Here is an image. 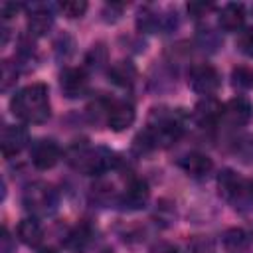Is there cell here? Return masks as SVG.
I'll list each match as a JSON object with an SVG mask.
<instances>
[{
	"instance_id": "1",
	"label": "cell",
	"mask_w": 253,
	"mask_h": 253,
	"mask_svg": "<svg viewBox=\"0 0 253 253\" xmlns=\"http://www.w3.org/2000/svg\"><path fill=\"white\" fill-rule=\"evenodd\" d=\"M12 113L30 125H42L49 119V97H47V87L43 83H32L18 91L10 103Z\"/></svg>"
},
{
	"instance_id": "2",
	"label": "cell",
	"mask_w": 253,
	"mask_h": 253,
	"mask_svg": "<svg viewBox=\"0 0 253 253\" xmlns=\"http://www.w3.org/2000/svg\"><path fill=\"white\" fill-rule=\"evenodd\" d=\"M219 196L241 213L253 211V180L239 176L233 170H223L217 176Z\"/></svg>"
},
{
	"instance_id": "3",
	"label": "cell",
	"mask_w": 253,
	"mask_h": 253,
	"mask_svg": "<svg viewBox=\"0 0 253 253\" xmlns=\"http://www.w3.org/2000/svg\"><path fill=\"white\" fill-rule=\"evenodd\" d=\"M117 162L115 154L107 148H91V146H79L69 152V164L89 176H97L113 168Z\"/></svg>"
},
{
	"instance_id": "4",
	"label": "cell",
	"mask_w": 253,
	"mask_h": 253,
	"mask_svg": "<svg viewBox=\"0 0 253 253\" xmlns=\"http://www.w3.org/2000/svg\"><path fill=\"white\" fill-rule=\"evenodd\" d=\"M24 204L34 215H51L57 208V194L49 184L36 182L24 192Z\"/></svg>"
},
{
	"instance_id": "5",
	"label": "cell",
	"mask_w": 253,
	"mask_h": 253,
	"mask_svg": "<svg viewBox=\"0 0 253 253\" xmlns=\"http://www.w3.org/2000/svg\"><path fill=\"white\" fill-rule=\"evenodd\" d=\"M188 85L204 95V97H211L219 85H221V77L217 73V69L210 63H198V65H192L190 71H188Z\"/></svg>"
},
{
	"instance_id": "6",
	"label": "cell",
	"mask_w": 253,
	"mask_h": 253,
	"mask_svg": "<svg viewBox=\"0 0 253 253\" xmlns=\"http://www.w3.org/2000/svg\"><path fill=\"white\" fill-rule=\"evenodd\" d=\"M251 119H253V105L245 97H233L225 105H221L219 123H223L231 128L245 126Z\"/></svg>"
},
{
	"instance_id": "7",
	"label": "cell",
	"mask_w": 253,
	"mask_h": 253,
	"mask_svg": "<svg viewBox=\"0 0 253 253\" xmlns=\"http://www.w3.org/2000/svg\"><path fill=\"white\" fill-rule=\"evenodd\" d=\"M30 142V134L26 130V126L22 125H6L2 128L0 134V146H2V154L4 158H12L18 152H22Z\"/></svg>"
},
{
	"instance_id": "8",
	"label": "cell",
	"mask_w": 253,
	"mask_h": 253,
	"mask_svg": "<svg viewBox=\"0 0 253 253\" xmlns=\"http://www.w3.org/2000/svg\"><path fill=\"white\" fill-rule=\"evenodd\" d=\"M59 85L65 97L75 99V97H83L89 89V79L87 73L79 67H65L59 73Z\"/></svg>"
},
{
	"instance_id": "9",
	"label": "cell",
	"mask_w": 253,
	"mask_h": 253,
	"mask_svg": "<svg viewBox=\"0 0 253 253\" xmlns=\"http://www.w3.org/2000/svg\"><path fill=\"white\" fill-rule=\"evenodd\" d=\"M61 158V148L55 140L51 138H42L34 144L32 148V162L40 170H49L53 168Z\"/></svg>"
},
{
	"instance_id": "10",
	"label": "cell",
	"mask_w": 253,
	"mask_h": 253,
	"mask_svg": "<svg viewBox=\"0 0 253 253\" xmlns=\"http://www.w3.org/2000/svg\"><path fill=\"white\" fill-rule=\"evenodd\" d=\"M134 107L126 101H113L109 103V111H107V125L109 128L121 132L125 128H128L134 123Z\"/></svg>"
},
{
	"instance_id": "11",
	"label": "cell",
	"mask_w": 253,
	"mask_h": 253,
	"mask_svg": "<svg viewBox=\"0 0 253 253\" xmlns=\"http://www.w3.org/2000/svg\"><path fill=\"white\" fill-rule=\"evenodd\" d=\"M150 198V190H148V184L140 178H134L126 184L123 196H121V204L126 206L128 210H140L146 206Z\"/></svg>"
},
{
	"instance_id": "12",
	"label": "cell",
	"mask_w": 253,
	"mask_h": 253,
	"mask_svg": "<svg viewBox=\"0 0 253 253\" xmlns=\"http://www.w3.org/2000/svg\"><path fill=\"white\" fill-rule=\"evenodd\" d=\"M178 166H180L186 174H190V176H194V178H202V176H206V174L211 172L213 162H211V158H210L208 154H202V152H188L186 156H182V158L178 160Z\"/></svg>"
},
{
	"instance_id": "13",
	"label": "cell",
	"mask_w": 253,
	"mask_h": 253,
	"mask_svg": "<svg viewBox=\"0 0 253 253\" xmlns=\"http://www.w3.org/2000/svg\"><path fill=\"white\" fill-rule=\"evenodd\" d=\"M245 24V8L243 4L229 2L219 12V28L225 32H237Z\"/></svg>"
},
{
	"instance_id": "14",
	"label": "cell",
	"mask_w": 253,
	"mask_h": 253,
	"mask_svg": "<svg viewBox=\"0 0 253 253\" xmlns=\"http://www.w3.org/2000/svg\"><path fill=\"white\" fill-rule=\"evenodd\" d=\"M219 113H221V105L211 99V97H206L204 101H200L194 109V119L200 123V125H206V126H211L215 123H219Z\"/></svg>"
},
{
	"instance_id": "15",
	"label": "cell",
	"mask_w": 253,
	"mask_h": 253,
	"mask_svg": "<svg viewBox=\"0 0 253 253\" xmlns=\"http://www.w3.org/2000/svg\"><path fill=\"white\" fill-rule=\"evenodd\" d=\"M16 233H18V239L24 245H30V247L40 245V241L43 237V229H42V225H40V221L36 217H24L18 223Z\"/></svg>"
},
{
	"instance_id": "16",
	"label": "cell",
	"mask_w": 253,
	"mask_h": 253,
	"mask_svg": "<svg viewBox=\"0 0 253 253\" xmlns=\"http://www.w3.org/2000/svg\"><path fill=\"white\" fill-rule=\"evenodd\" d=\"M109 77L113 83H117L121 87H130L136 79V67L130 61H117L109 69Z\"/></svg>"
},
{
	"instance_id": "17",
	"label": "cell",
	"mask_w": 253,
	"mask_h": 253,
	"mask_svg": "<svg viewBox=\"0 0 253 253\" xmlns=\"http://www.w3.org/2000/svg\"><path fill=\"white\" fill-rule=\"evenodd\" d=\"M51 24H53L51 14L45 8H42V6H38L36 10H32V14L28 18V30L34 36H45L47 30L51 28Z\"/></svg>"
},
{
	"instance_id": "18",
	"label": "cell",
	"mask_w": 253,
	"mask_h": 253,
	"mask_svg": "<svg viewBox=\"0 0 253 253\" xmlns=\"http://www.w3.org/2000/svg\"><path fill=\"white\" fill-rule=\"evenodd\" d=\"M89 243H91V231H89L85 225L75 227V229L69 233V237L65 239V247L71 249V251H75V253L85 251V249L89 247Z\"/></svg>"
},
{
	"instance_id": "19",
	"label": "cell",
	"mask_w": 253,
	"mask_h": 253,
	"mask_svg": "<svg viewBox=\"0 0 253 253\" xmlns=\"http://www.w3.org/2000/svg\"><path fill=\"white\" fill-rule=\"evenodd\" d=\"M231 83H233V87L243 89V91L253 89V71L249 67H243V65L235 67L231 71Z\"/></svg>"
},
{
	"instance_id": "20",
	"label": "cell",
	"mask_w": 253,
	"mask_h": 253,
	"mask_svg": "<svg viewBox=\"0 0 253 253\" xmlns=\"http://www.w3.org/2000/svg\"><path fill=\"white\" fill-rule=\"evenodd\" d=\"M223 241H225L227 249H231V251H239V249H243V247L247 245V235H245L241 229H229V231L225 233Z\"/></svg>"
},
{
	"instance_id": "21",
	"label": "cell",
	"mask_w": 253,
	"mask_h": 253,
	"mask_svg": "<svg viewBox=\"0 0 253 253\" xmlns=\"http://www.w3.org/2000/svg\"><path fill=\"white\" fill-rule=\"evenodd\" d=\"M59 8L67 18H81L87 12V2L85 0H69V2H63Z\"/></svg>"
},
{
	"instance_id": "22",
	"label": "cell",
	"mask_w": 253,
	"mask_h": 253,
	"mask_svg": "<svg viewBox=\"0 0 253 253\" xmlns=\"http://www.w3.org/2000/svg\"><path fill=\"white\" fill-rule=\"evenodd\" d=\"M237 47L241 53H245L247 57H253V26L243 30L237 38Z\"/></svg>"
},
{
	"instance_id": "23",
	"label": "cell",
	"mask_w": 253,
	"mask_h": 253,
	"mask_svg": "<svg viewBox=\"0 0 253 253\" xmlns=\"http://www.w3.org/2000/svg\"><path fill=\"white\" fill-rule=\"evenodd\" d=\"M235 154H239L243 160H253V136H243L235 140Z\"/></svg>"
},
{
	"instance_id": "24",
	"label": "cell",
	"mask_w": 253,
	"mask_h": 253,
	"mask_svg": "<svg viewBox=\"0 0 253 253\" xmlns=\"http://www.w3.org/2000/svg\"><path fill=\"white\" fill-rule=\"evenodd\" d=\"M18 69L10 61H2V91H8L12 83H16Z\"/></svg>"
},
{
	"instance_id": "25",
	"label": "cell",
	"mask_w": 253,
	"mask_h": 253,
	"mask_svg": "<svg viewBox=\"0 0 253 253\" xmlns=\"http://www.w3.org/2000/svg\"><path fill=\"white\" fill-rule=\"evenodd\" d=\"M107 61V49L99 43V45H93V49L89 51V55H87V63L91 65V67H101L103 63Z\"/></svg>"
},
{
	"instance_id": "26",
	"label": "cell",
	"mask_w": 253,
	"mask_h": 253,
	"mask_svg": "<svg viewBox=\"0 0 253 253\" xmlns=\"http://www.w3.org/2000/svg\"><path fill=\"white\" fill-rule=\"evenodd\" d=\"M208 10H211V4H206V2H190L188 4V12L192 14V16H204Z\"/></svg>"
},
{
	"instance_id": "27",
	"label": "cell",
	"mask_w": 253,
	"mask_h": 253,
	"mask_svg": "<svg viewBox=\"0 0 253 253\" xmlns=\"http://www.w3.org/2000/svg\"><path fill=\"white\" fill-rule=\"evenodd\" d=\"M16 10H18L16 4H10V2H4V4H2V16H4V18H10L12 12L16 14Z\"/></svg>"
},
{
	"instance_id": "28",
	"label": "cell",
	"mask_w": 253,
	"mask_h": 253,
	"mask_svg": "<svg viewBox=\"0 0 253 253\" xmlns=\"http://www.w3.org/2000/svg\"><path fill=\"white\" fill-rule=\"evenodd\" d=\"M2 253H10V235L6 227L2 229Z\"/></svg>"
},
{
	"instance_id": "29",
	"label": "cell",
	"mask_w": 253,
	"mask_h": 253,
	"mask_svg": "<svg viewBox=\"0 0 253 253\" xmlns=\"http://www.w3.org/2000/svg\"><path fill=\"white\" fill-rule=\"evenodd\" d=\"M150 253H178L174 247H170V245H158V247H154Z\"/></svg>"
},
{
	"instance_id": "30",
	"label": "cell",
	"mask_w": 253,
	"mask_h": 253,
	"mask_svg": "<svg viewBox=\"0 0 253 253\" xmlns=\"http://www.w3.org/2000/svg\"><path fill=\"white\" fill-rule=\"evenodd\" d=\"M38 253H57L55 249H51V247H45V249H40Z\"/></svg>"
}]
</instances>
